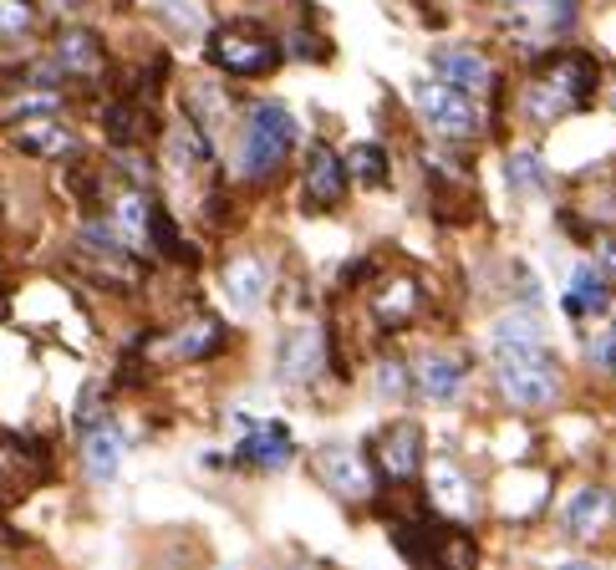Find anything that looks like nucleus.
Masks as SVG:
<instances>
[{
  "label": "nucleus",
  "mask_w": 616,
  "mask_h": 570,
  "mask_svg": "<svg viewBox=\"0 0 616 570\" xmlns=\"http://www.w3.org/2000/svg\"><path fill=\"white\" fill-rule=\"evenodd\" d=\"M296 143H301V122L290 118V107L276 103V97H261V103H249L245 118H240L235 173L245 184H270V179L290 163Z\"/></svg>",
  "instance_id": "obj_3"
},
{
  "label": "nucleus",
  "mask_w": 616,
  "mask_h": 570,
  "mask_svg": "<svg viewBox=\"0 0 616 570\" xmlns=\"http://www.w3.org/2000/svg\"><path fill=\"white\" fill-rule=\"evenodd\" d=\"M612 525H616V490H612Z\"/></svg>",
  "instance_id": "obj_38"
},
{
  "label": "nucleus",
  "mask_w": 616,
  "mask_h": 570,
  "mask_svg": "<svg viewBox=\"0 0 616 570\" xmlns=\"http://www.w3.org/2000/svg\"><path fill=\"white\" fill-rule=\"evenodd\" d=\"M372 305V321H378L382 332H407L423 311V286L413 276H382L368 295Z\"/></svg>",
  "instance_id": "obj_21"
},
{
  "label": "nucleus",
  "mask_w": 616,
  "mask_h": 570,
  "mask_svg": "<svg viewBox=\"0 0 616 570\" xmlns=\"http://www.w3.org/2000/svg\"><path fill=\"white\" fill-rule=\"evenodd\" d=\"M551 336H545V326H540L535 305H514V311H505V316L489 326V357H499V352H524V346H545Z\"/></svg>",
  "instance_id": "obj_26"
},
{
  "label": "nucleus",
  "mask_w": 616,
  "mask_h": 570,
  "mask_svg": "<svg viewBox=\"0 0 616 570\" xmlns=\"http://www.w3.org/2000/svg\"><path fill=\"white\" fill-rule=\"evenodd\" d=\"M11 148L21 153V159H36V163H82L77 128H66V122H56V118L15 122Z\"/></svg>",
  "instance_id": "obj_20"
},
{
  "label": "nucleus",
  "mask_w": 616,
  "mask_h": 570,
  "mask_svg": "<svg viewBox=\"0 0 616 570\" xmlns=\"http://www.w3.org/2000/svg\"><path fill=\"white\" fill-rule=\"evenodd\" d=\"M428 72L438 82H448V87H459V93H474V97H489L499 87L495 62H489V52L474 46V41H444V46H433Z\"/></svg>",
  "instance_id": "obj_15"
},
{
  "label": "nucleus",
  "mask_w": 616,
  "mask_h": 570,
  "mask_svg": "<svg viewBox=\"0 0 616 570\" xmlns=\"http://www.w3.org/2000/svg\"><path fill=\"white\" fill-rule=\"evenodd\" d=\"M158 15H163V21H173L179 31H199V26H204L199 0H158Z\"/></svg>",
  "instance_id": "obj_33"
},
{
  "label": "nucleus",
  "mask_w": 616,
  "mask_h": 570,
  "mask_svg": "<svg viewBox=\"0 0 616 570\" xmlns=\"http://www.w3.org/2000/svg\"><path fill=\"white\" fill-rule=\"evenodd\" d=\"M347 173H352V184L362 189H387L393 184V153L382 143H352L347 148Z\"/></svg>",
  "instance_id": "obj_28"
},
{
  "label": "nucleus",
  "mask_w": 616,
  "mask_h": 570,
  "mask_svg": "<svg viewBox=\"0 0 616 570\" xmlns=\"http://www.w3.org/2000/svg\"><path fill=\"white\" fill-rule=\"evenodd\" d=\"M561 525L571 540H596V535H606V525H612V490L596 484V478L576 484L561 504Z\"/></svg>",
  "instance_id": "obj_23"
},
{
  "label": "nucleus",
  "mask_w": 616,
  "mask_h": 570,
  "mask_svg": "<svg viewBox=\"0 0 616 570\" xmlns=\"http://www.w3.org/2000/svg\"><path fill=\"white\" fill-rule=\"evenodd\" d=\"M368 453H372V464H378L382 484L413 490L423 478V469H428V433H423L418 418H387L368 438Z\"/></svg>",
  "instance_id": "obj_9"
},
{
  "label": "nucleus",
  "mask_w": 616,
  "mask_h": 570,
  "mask_svg": "<svg viewBox=\"0 0 616 570\" xmlns=\"http://www.w3.org/2000/svg\"><path fill=\"white\" fill-rule=\"evenodd\" d=\"M311 474L341 504H378V494H382V474L372 464L368 443L362 449L357 443H321L311 453Z\"/></svg>",
  "instance_id": "obj_8"
},
{
  "label": "nucleus",
  "mask_w": 616,
  "mask_h": 570,
  "mask_svg": "<svg viewBox=\"0 0 616 570\" xmlns=\"http://www.w3.org/2000/svg\"><path fill=\"white\" fill-rule=\"evenodd\" d=\"M270 291H276V270L261 250H235L220 266V295L235 316H255L270 301Z\"/></svg>",
  "instance_id": "obj_14"
},
{
  "label": "nucleus",
  "mask_w": 616,
  "mask_h": 570,
  "mask_svg": "<svg viewBox=\"0 0 616 570\" xmlns=\"http://www.w3.org/2000/svg\"><path fill=\"white\" fill-rule=\"evenodd\" d=\"M489 383H495V398L510 412H524V418L555 412L565 398V367L551 352V342L524 346V352H499L495 367H489Z\"/></svg>",
  "instance_id": "obj_4"
},
{
  "label": "nucleus",
  "mask_w": 616,
  "mask_h": 570,
  "mask_svg": "<svg viewBox=\"0 0 616 570\" xmlns=\"http://www.w3.org/2000/svg\"><path fill=\"white\" fill-rule=\"evenodd\" d=\"M331 367V336L327 326H316V321H301V326H290L286 336L276 342V383L286 392H306V387L321 383V372Z\"/></svg>",
  "instance_id": "obj_10"
},
{
  "label": "nucleus",
  "mask_w": 616,
  "mask_h": 570,
  "mask_svg": "<svg viewBox=\"0 0 616 570\" xmlns=\"http://www.w3.org/2000/svg\"><path fill=\"white\" fill-rule=\"evenodd\" d=\"M352 194V173H347V153L327 143V138H311L301 153V209L306 214H337Z\"/></svg>",
  "instance_id": "obj_11"
},
{
  "label": "nucleus",
  "mask_w": 616,
  "mask_h": 570,
  "mask_svg": "<svg viewBox=\"0 0 616 570\" xmlns=\"http://www.w3.org/2000/svg\"><path fill=\"white\" fill-rule=\"evenodd\" d=\"M66 82H103L107 77V41L97 26H62L46 52Z\"/></svg>",
  "instance_id": "obj_18"
},
{
  "label": "nucleus",
  "mask_w": 616,
  "mask_h": 570,
  "mask_svg": "<svg viewBox=\"0 0 616 570\" xmlns=\"http://www.w3.org/2000/svg\"><path fill=\"white\" fill-rule=\"evenodd\" d=\"M148 255L169 260V266H199L194 239L179 229V219H173V209L163 200H153V209H148Z\"/></svg>",
  "instance_id": "obj_25"
},
{
  "label": "nucleus",
  "mask_w": 616,
  "mask_h": 570,
  "mask_svg": "<svg viewBox=\"0 0 616 570\" xmlns=\"http://www.w3.org/2000/svg\"><path fill=\"white\" fill-rule=\"evenodd\" d=\"M245 438L230 449V469H255V474H286L301 459V443L290 438L280 418H240Z\"/></svg>",
  "instance_id": "obj_12"
},
{
  "label": "nucleus",
  "mask_w": 616,
  "mask_h": 570,
  "mask_svg": "<svg viewBox=\"0 0 616 570\" xmlns=\"http://www.w3.org/2000/svg\"><path fill=\"white\" fill-rule=\"evenodd\" d=\"M97 128H103L107 148H148V138H158L153 103L138 93H113L97 107Z\"/></svg>",
  "instance_id": "obj_17"
},
{
  "label": "nucleus",
  "mask_w": 616,
  "mask_h": 570,
  "mask_svg": "<svg viewBox=\"0 0 616 570\" xmlns=\"http://www.w3.org/2000/svg\"><path fill=\"white\" fill-rule=\"evenodd\" d=\"M612 301H616L612 276H606L596 260H581V266L571 270V286L561 291L565 321H596V316H606V311H612Z\"/></svg>",
  "instance_id": "obj_22"
},
{
  "label": "nucleus",
  "mask_w": 616,
  "mask_h": 570,
  "mask_svg": "<svg viewBox=\"0 0 616 570\" xmlns=\"http://www.w3.org/2000/svg\"><path fill=\"white\" fill-rule=\"evenodd\" d=\"M423 504L438 509L444 519L469 525V519L479 515V484H474V474L459 459L438 453V459H428V469H423Z\"/></svg>",
  "instance_id": "obj_13"
},
{
  "label": "nucleus",
  "mask_w": 616,
  "mask_h": 570,
  "mask_svg": "<svg viewBox=\"0 0 616 570\" xmlns=\"http://www.w3.org/2000/svg\"><path fill=\"white\" fill-rule=\"evenodd\" d=\"M505 179H510L514 194H551L555 189V173L540 148H510L505 153Z\"/></svg>",
  "instance_id": "obj_27"
},
{
  "label": "nucleus",
  "mask_w": 616,
  "mask_h": 570,
  "mask_svg": "<svg viewBox=\"0 0 616 570\" xmlns=\"http://www.w3.org/2000/svg\"><path fill=\"white\" fill-rule=\"evenodd\" d=\"M413 112H418V122L438 143H479V133H485V107H479V97L459 93V87H448L438 77L413 87Z\"/></svg>",
  "instance_id": "obj_7"
},
{
  "label": "nucleus",
  "mask_w": 616,
  "mask_h": 570,
  "mask_svg": "<svg viewBox=\"0 0 616 570\" xmlns=\"http://www.w3.org/2000/svg\"><path fill=\"white\" fill-rule=\"evenodd\" d=\"M204 62L230 82H261L270 72H280L286 62V41L261 21H224L204 41Z\"/></svg>",
  "instance_id": "obj_5"
},
{
  "label": "nucleus",
  "mask_w": 616,
  "mask_h": 570,
  "mask_svg": "<svg viewBox=\"0 0 616 570\" xmlns=\"http://www.w3.org/2000/svg\"><path fill=\"white\" fill-rule=\"evenodd\" d=\"M596 266H602L606 276H616V229L596 239Z\"/></svg>",
  "instance_id": "obj_35"
},
{
  "label": "nucleus",
  "mask_w": 616,
  "mask_h": 570,
  "mask_svg": "<svg viewBox=\"0 0 616 570\" xmlns=\"http://www.w3.org/2000/svg\"><path fill=\"white\" fill-rule=\"evenodd\" d=\"M36 26V0H0V41H21Z\"/></svg>",
  "instance_id": "obj_31"
},
{
  "label": "nucleus",
  "mask_w": 616,
  "mask_h": 570,
  "mask_svg": "<svg viewBox=\"0 0 616 570\" xmlns=\"http://www.w3.org/2000/svg\"><path fill=\"white\" fill-rule=\"evenodd\" d=\"M372 392H378V402H393V408L413 402V362L382 357L378 372H372Z\"/></svg>",
  "instance_id": "obj_29"
},
{
  "label": "nucleus",
  "mask_w": 616,
  "mask_h": 570,
  "mask_svg": "<svg viewBox=\"0 0 616 570\" xmlns=\"http://www.w3.org/2000/svg\"><path fill=\"white\" fill-rule=\"evenodd\" d=\"M286 41V56H301V62H331V46H327V36H311V31H290V36H280Z\"/></svg>",
  "instance_id": "obj_32"
},
{
  "label": "nucleus",
  "mask_w": 616,
  "mask_h": 570,
  "mask_svg": "<svg viewBox=\"0 0 616 570\" xmlns=\"http://www.w3.org/2000/svg\"><path fill=\"white\" fill-rule=\"evenodd\" d=\"M230 346V332H224L220 321L214 316H194V321H184L179 332H169L163 336V352H169V362H214Z\"/></svg>",
  "instance_id": "obj_24"
},
{
  "label": "nucleus",
  "mask_w": 616,
  "mask_h": 570,
  "mask_svg": "<svg viewBox=\"0 0 616 570\" xmlns=\"http://www.w3.org/2000/svg\"><path fill=\"white\" fill-rule=\"evenodd\" d=\"M387 535H393L397 556L413 570H479V540H474L469 525L459 519H444L428 504H413L407 515L387 519Z\"/></svg>",
  "instance_id": "obj_2"
},
{
  "label": "nucleus",
  "mask_w": 616,
  "mask_h": 570,
  "mask_svg": "<svg viewBox=\"0 0 616 570\" xmlns=\"http://www.w3.org/2000/svg\"><path fill=\"white\" fill-rule=\"evenodd\" d=\"M499 26H505L514 52L535 62L540 52H551V46L576 36L581 0H505L499 6Z\"/></svg>",
  "instance_id": "obj_6"
},
{
  "label": "nucleus",
  "mask_w": 616,
  "mask_h": 570,
  "mask_svg": "<svg viewBox=\"0 0 616 570\" xmlns=\"http://www.w3.org/2000/svg\"><path fill=\"white\" fill-rule=\"evenodd\" d=\"M469 357L464 352H444V346H428L418 362H413V398L433 402V408H454V402L469 392Z\"/></svg>",
  "instance_id": "obj_16"
},
{
  "label": "nucleus",
  "mask_w": 616,
  "mask_h": 570,
  "mask_svg": "<svg viewBox=\"0 0 616 570\" xmlns=\"http://www.w3.org/2000/svg\"><path fill=\"white\" fill-rule=\"evenodd\" d=\"M586 367L596 377H616V321H602L586 332Z\"/></svg>",
  "instance_id": "obj_30"
},
{
  "label": "nucleus",
  "mask_w": 616,
  "mask_h": 570,
  "mask_svg": "<svg viewBox=\"0 0 616 570\" xmlns=\"http://www.w3.org/2000/svg\"><path fill=\"white\" fill-rule=\"evenodd\" d=\"M123 459H128V438H123V428L113 423V418H97L93 428L77 433V464H82V474H87V484L107 490V484L118 478Z\"/></svg>",
  "instance_id": "obj_19"
},
{
  "label": "nucleus",
  "mask_w": 616,
  "mask_h": 570,
  "mask_svg": "<svg viewBox=\"0 0 616 570\" xmlns=\"http://www.w3.org/2000/svg\"><path fill=\"white\" fill-rule=\"evenodd\" d=\"M372 276V260L368 255H362V260H347V266H341V276H337V286L341 291H357V286H362V280Z\"/></svg>",
  "instance_id": "obj_34"
},
{
  "label": "nucleus",
  "mask_w": 616,
  "mask_h": 570,
  "mask_svg": "<svg viewBox=\"0 0 616 570\" xmlns=\"http://www.w3.org/2000/svg\"><path fill=\"white\" fill-rule=\"evenodd\" d=\"M555 570H606V566H596V560H561Z\"/></svg>",
  "instance_id": "obj_36"
},
{
  "label": "nucleus",
  "mask_w": 616,
  "mask_h": 570,
  "mask_svg": "<svg viewBox=\"0 0 616 570\" xmlns=\"http://www.w3.org/2000/svg\"><path fill=\"white\" fill-rule=\"evenodd\" d=\"M606 107H612V112H616V82H612V87H606Z\"/></svg>",
  "instance_id": "obj_37"
},
{
  "label": "nucleus",
  "mask_w": 616,
  "mask_h": 570,
  "mask_svg": "<svg viewBox=\"0 0 616 570\" xmlns=\"http://www.w3.org/2000/svg\"><path fill=\"white\" fill-rule=\"evenodd\" d=\"M602 97V56L586 52V46H551V52L535 56V67L520 87V118L545 133V128H561L565 118L591 112Z\"/></svg>",
  "instance_id": "obj_1"
}]
</instances>
